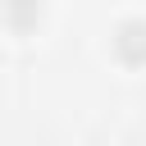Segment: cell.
<instances>
[{
	"label": "cell",
	"mask_w": 146,
	"mask_h": 146,
	"mask_svg": "<svg viewBox=\"0 0 146 146\" xmlns=\"http://www.w3.org/2000/svg\"><path fill=\"white\" fill-rule=\"evenodd\" d=\"M114 55L123 64H146V18H128L114 32Z\"/></svg>",
	"instance_id": "cell-1"
}]
</instances>
